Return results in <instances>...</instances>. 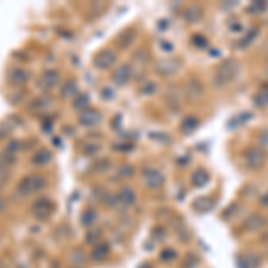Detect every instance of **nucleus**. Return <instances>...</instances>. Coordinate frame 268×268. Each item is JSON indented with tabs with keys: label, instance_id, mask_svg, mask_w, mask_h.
I'll return each instance as SVG.
<instances>
[{
	"label": "nucleus",
	"instance_id": "nucleus-1",
	"mask_svg": "<svg viewBox=\"0 0 268 268\" xmlns=\"http://www.w3.org/2000/svg\"><path fill=\"white\" fill-rule=\"evenodd\" d=\"M240 70H241V66H240V63L236 59H233V57H229V59L222 61L218 65V68H216V72H214V79H213V86L214 88H225L227 84H231L236 77H238Z\"/></svg>",
	"mask_w": 268,
	"mask_h": 268
},
{
	"label": "nucleus",
	"instance_id": "nucleus-2",
	"mask_svg": "<svg viewBox=\"0 0 268 268\" xmlns=\"http://www.w3.org/2000/svg\"><path fill=\"white\" fill-rule=\"evenodd\" d=\"M47 186V181H45L41 175H25L18 183V193L20 195H34L38 191Z\"/></svg>",
	"mask_w": 268,
	"mask_h": 268
},
{
	"label": "nucleus",
	"instance_id": "nucleus-3",
	"mask_svg": "<svg viewBox=\"0 0 268 268\" xmlns=\"http://www.w3.org/2000/svg\"><path fill=\"white\" fill-rule=\"evenodd\" d=\"M243 161L250 170H261L267 163V152L259 147H250L245 150Z\"/></svg>",
	"mask_w": 268,
	"mask_h": 268
},
{
	"label": "nucleus",
	"instance_id": "nucleus-4",
	"mask_svg": "<svg viewBox=\"0 0 268 268\" xmlns=\"http://www.w3.org/2000/svg\"><path fill=\"white\" fill-rule=\"evenodd\" d=\"M30 211L38 220H47L54 211V202L50 199H38L32 202L30 206Z\"/></svg>",
	"mask_w": 268,
	"mask_h": 268
},
{
	"label": "nucleus",
	"instance_id": "nucleus-5",
	"mask_svg": "<svg viewBox=\"0 0 268 268\" xmlns=\"http://www.w3.org/2000/svg\"><path fill=\"white\" fill-rule=\"evenodd\" d=\"M268 225V218L261 213H250L247 218L243 220V229L248 233H258V231H263Z\"/></svg>",
	"mask_w": 268,
	"mask_h": 268
},
{
	"label": "nucleus",
	"instance_id": "nucleus-6",
	"mask_svg": "<svg viewBox=\"0 0 268 268\" xmlns=\"http://www.w3.org/2000/svg\"><path fill=\"white\" fill-rule=\"evenodd\" d=\"M143 183L149 189H158L164 184V175L158 168H145L143 170Z\"/></svg>",
	"mask_w": 268,
	"mask_h": 268
},
{
	"label": "nucleus",
	"instance_id": "nucleus-7",
	"mask_svg": "<svg viewBox=\"0 0 268 268\" xmlns=\"http://www.w3.org/2000/svg\"><path fill=\"white\" fill-rule=\"evenodd\" d=\"M116 63V54L113 50H102L97 57H95V66L99 70H107Z\"/></svg>",
	"mask_w": 268,
	"mask_h": 268
},
{
	"label": "nucleus",
	"instance_id": "nucleus-8",
	"mask_svg": "<svg viewBox=\"0 0 268 268\" xmlns=\"http://www.w3.org/2000/svg\"><path fill=\"white\" fill-rule=\"evenodd\" d=\"M116 197H118V204L120 206H124V208H133L134 204H136V191H134L131 186L120 188Z\"/></svg>",
	"mask_w": 268,
	"mask_h": 268
},
{
	"label": "nucleus",
	"instance_id": "nucleus-9",
	"mask_svg": "<svg viewBox=\"0 0 268 268\" xmlns=\"http://www.w3.org/2000/svg\"><path fill=\"white\" fill-rule=\"evenodd\" d=\"M156 70L161 75H175L181 70V63L177 59H163L156 65Z\"/></svg>",
	"mask_w": 268,
	"mask_h": 268
},
{
	"label": "nucleus",
	"instance_id": "nucleus-10",
	"mask_svg": "<svg viewBox=\"0 0 268 268\" xmlns=\"http://www.w3.org/2000/svg\"><path fill=\"white\" fill-rule=\"evenodd\" d=\"M100 113L95 109H86L82 111V114L79 116V122L80 125H84V127H93V125H97L100 122Z\"/></svg>",
	"mask_w": 268,
	"mask_h": 268
},
{
	"label": "nucleus",
	"instance_id": "nucleus-11",
	"mask_svg": "<svg viewBox=\"0 0 268 268\" xmlns=\"http://www.w3.org/2000/svg\"><path fill=\"white\" fill-rule=\"evenodd\" d=\"M202 15H204L202 7H199V5H189L183 13V18L188 22V24H197V22L202 20Z\"/></svg>",
	"mask_w": 268,
	"mask_h": 268
},
{
	"label": "nucleus",
	"instance_id": "nucleus-12",
	"mask_svg": "<svg viewBox=\"0 0 268 268\" xmlns=\"http://www.w3.org/2000/svg\"><path fill=\"white\" fill-rule=\"evenodd\" d=\"M238 268H259V256L256 254H245V256H238L236 259Z\"/></svg>",
	"mask_w": 268,
	"mask_h": 268
},
{
	"label": "nucleus",
	"instance_id": "nucleus-13",
	"mask_svg": "<svg viewBox=\"0 0 268 268\" xmlns=\"http://www.w3.org/2000/svg\"><path fill=\"white\" fill-rule=\"evenodd\" d=\"M111 248L107 243H97L93 245V250H91V259L93 261H104V259L109 258Z\"/></svg>",
	"mask_w": 268,
	"mask_h": 268
},
{
	"label": "nucleus",
	"instance_id": "nucleus-14",
	"mask_svg": "<svg viewBox=\"0 0 268 268\" xmlns=\"http://www.w3.org/2000/svg\"><path fill=\"white\" fill-rule=\"evenodd\" d=\"M131 74H133V72H131V66L129 65H122L118 70H116V72H114L113 79H114L116 84H125V82H129Z\"/></svg>",
	"mask_w": 268,
	"mask_h": 268
},
{
	"label": "nucleus",
	"instance_id": "nucleus-15",
	"mask_svg": "<svg viewBox=\"0 0 268 268\" xmlns=\"http://www.w3.org/2000/svg\"><path fill=\"white\" fill-rule=\"evenodd\" d=\"M213 208H214V200L211 197H202V199H197L193 202V209L195 211H200V213H209Z\"/></svg>",
	"mask_w": 268,
	"mask_h": 268
},
{
	"label": "nucleus",
	"instance_id": "nucleus-16",
	"mask_svg": "<svg viewBox=\"0 0 268 268\" xmlns=\"http://www.w3.org/2000/svg\"><path fill=\"white\" fill-rule=\"evenodd\" d=\"M41 82L47 89H52L55 86L59 84V74L54 72V70H49V72H45L43 77H41Z\"/></svg>",
	"mask_w": 268,
	"mask_h": 268
},
{
	"label": "nucleus",
	"instance_id": "nucleus-17",
	"mask_svg": "<svg viewBox=\"0 0 268 268\" xmlns=\"http://www.w3.org/2000/svg\"><path fill=\"white\" fill-rule=\"evenodd\" d=\"M209 183V174L206 170H195L191 174V184L195 188H204Z\"/></svg>",
	"mask_w": 268,
	"mask_h": 268
},
{
	"label": "nucleus",
	"instance_id": "nucleus-18",
	"mask_svg": "<svg viewBox=\"0 0 268 268\" xmlns=\"http://www.w3.org/2000/svg\"><path fill=\"white\" fill-rule=\"evenodd\" d=\"M188 95H189V99H199V97H202L204 93V89H202V82H199L197 79H189L188 82Z\"/></svg>",
	"mask_w": 268,
	"mask_h": 268
},
{
	"label": "nucleus",
	"instance_id": "nucleus-19",
	"mask_svg": "<svg viewBox=\"0 0 268 268\" xmlns=\"http://www.w3.org/2000/svg\"><path fill=\"white\" fill-rule=\"evenodd\" d=\"M197 127H199V118L197 116H186L183 120V124H181V131L184 134H191L193 131H197Z\"/></svg>",
	"mask_w": 268,
	"mask_h": 268
},
{
	"label": "nucleus",
	"instance_id": "nucleus-20",
	"mask_svg": "<svg viewBox=\"0 0 268 268\" xmlns=\"http://www.w3.org/2000/svg\"><path fill=\"white\" fill-rule=\"evenodd\" d=\"M50 159H52V156H50L49 150L41 149L32 156V164H34V166H43V164L50 163Z\"/></svg>",
	"mask_w": 268,
	"mask_h": 268
},
{
	"label": "nucleus",
	"instance_id": "nucleus-21",
	"mask_svg": "<svg viewBox=\"0 0 268 268\" xmlns=\"http://www.w3.org/2000/svg\"><path fill=\"white\" fill-rule=\"evenodd\" d=\"M134 38H136V30L134 29H125V30H122V34L118 36V45L122 47V49H125L129 43H133L134 41Z\"/></svg>",
	"mask_w": 268,
	"mask_h": 268
},
{
	"label": "nucleus",
	"instance_id": "nucleus-22",
	"mask_svg": "<svg viewBox=\"0 0 268 268\" xmlns=\"http://www.w3.org/2000/svg\"><path fill=\"white\" fill-rule=\"evenodd\" d=\"M254 106L256 107H259V109H265L268 106V89H261V91H258V93L254 95L252 99Z\"/></svg>",
	"mask_w": 268,
	"mask_h": 268
},
{
	"label": "nucleus",
	"instance_id": "nucleus-23",
	"mask_svg": "<svg viewBox=\"0 0 268 268\" xmlns=\"http://www.w3.org/2000/svg\"><path fill=\"white\" fill-rule=\"evenodd\" d=\"M70 263H72V267L80 268L86 263V254L82 250H74V252L70 254Z\"/></svg>",
	"mask_w": 268,
	"mask_h": 268
},
{
	"label": "nucleus",
	"instance_id": "nucleus-24",
	"mask_svg": "<svg viewBox=\"0 0 268 268\" xmlns=\"http://www.w3.org/2000/svg\"><path fill=\"white\" fill-rule=\"evenodd\" d=\"M11 80H13L15 84H25V82L29 80V74H27L25 70H13V72H11Z\"/></svg>",
	"mask_w": 268,
	"mask_h": 268
},
{
	"label": "nucleus",
	"instance_id": "nucleus-25",
	"mask_svg": "<svg viewBox=\"0 0 268 268\" xmlns=\"http://www.w3.org/2000/svg\"><path fill=\"white\" fill-rule=\"evenodd\" d=\"M82 225L84 227H91L95 222H97V213H95L93 209H86L84 213H82V218H80Z\"/></svg>",
	"mask_w": 268,
	"mask_h": 268
},
{
	"label": "nucleus",
	"instance_id": "nucleus-26",
	"mask_svg": "<svg viewBox=\"0 0 268 268\" xmlns=\"http://www.w3.org/2000/svg\"><path fill=\"white\" fill-rule=\"evenodd\" d=\"M100 236H102V231H100V229H91V231H88L84 240H86V243L97 245L100 243Z\"/></svg>",
	"mask_w": 268,
	"mask_h": 268
},
{
	"label": "nucleus",
	"instance_id": "nucleus-27",
	"mask_svg": "<svg viewBox=\"0 0 268 268\" xmlns=\"http://www.w3.org/2000/svg\"><path fill=\"white\" fill-rule=\"evenodd\" d=\"M268 9V2H265V0H261V2H254V4L248 5V13H265V11Z\"/></svg>",
	"mask_w": 268,
	"mask_h": 268
},
{
	"label": "nucleus",
	"instance_id": "nucleus-28",
	"mask_svg": "<svg viewBox=\"0 0 268 268\" xmlns=\"http://www.w3.org/2000/svg\"><path fill=\"white\" fill-rule=\"evenodd\" d=\"M9 170L11 166H7L4 161H0V189H2V186H4V184L7 183V179H9Z\"/></svg>",
	"mask_w": 268,
	"mask_h": 268
},
{
	"label": "nucleus",
	"instance_id": "nucleus-29",
	"mask_svg": "<svg viewBox=\"0 0 268 268\" xmlns=\"http://www.w3.org/2000/svg\"><path fill=\"white\" fill-rule=\"evenodd\" d=\"M75 93H77V86H75V82H66L63 91H61V95H63L65 99H70V97Z\"/></svg>",
	"mask_w": 268,
	"mask_h": 268
},
{
	"label": "nucleus",
	"instance_id": "nucleus-30",
	"mask_svg": "<svg viewBox=\"0 0 268 268\" xmlns=\"http://www.w3.org/2000/svg\"><path fill=\"white\" fill-rule=\"evenodd\" d=\"M88 95H80V97H77L74 102V107L75 109H86L88 107Z\"/></svg>",
	"mask_w": 268,
	"mask_h": 268
},
{
	"label": "nucleus",
	"instance_id": "nucleus-31",
	"mask_svg": "<svg viewBox=\"0 0 268 268\" xmlns=\"http://www.w3.org/2000/svg\"><path fill=\"white\" fill-rule=\"evenodd\" d=\"M258 147L259 149H263V150H268V129H263L261 131V134H259V138H258Z\"/></svg>",
	"mask_w": 268,
	"mask_h": 268
},
{
	"label": "nucleus",
	"instance_id": "nucleus-32",
	"mask_svg": "<svg viewBox=\"0 0 268 268\" xmlns=\"http://www.w3.org/2000/svg\"><path fill=\"white\" fill-rule=\"evenodd\" d=\"M191 43H193L197 49H206V47H208V40H206L204 36H199V34H195L193 38H191Z\"/></svg>",
	"mask_w": 268,
	"mask_h": 268
},
{
	"label": "nucleus",
	"instance_id": "nucleus-33",
	"mask_svg": "<svg viewBox=\"0 0 268 268\" xmlns=\"http://www.w3.org/2000/svg\"><path fill=\"white\" fill-rule=\"evenodd\" d=\"M256 36H258V29H250V32L245 36V40H241L238 45H240V47H248V43H250V41L256 38Z\"/></svg>",
	"mask_w": 268,
	"mask_h": 268
},
{
	"label": "nucleus",
	"instance_id": "nucleus-34",
	"mask_svg": "<svg viewBox=\"0 0 268 268\" xmlns=\"http://www.w3.org/2000/svg\"><path fill=\"white\" fill-rule=\"evenodd\" d=\"M159 258H161V261H163V263H168V261H172V259L175 258V252L172 250V248H166V250H163V252H161V256H159Z\"/></svg>",
	"mask_w": 268,
	"mask_h": 268
},
{
	"label": "nucleus",
	"instance_id": "nucleus-35",
	"mask_svg": "<svg viewBox=\"0 0 268 268\" xmlns=\"http://www.w3.org/2000/svg\"><path fill=\"white\" fill-rule=\"evenodd\" d=\"M118 177H131V175L134 174V168L133 166H127V164H125V166H122V168L118 170Z\"/></svg>",
	"mask_w": 268,
	"mask_h": 268
},
{
	"label": "nucleus",
	"instance_id": "nucleus-36",
	"mask_svg": "<svg viewBox=\"0 0 268 268\" xmlns=\"http://www.w3.org/2000/svg\"><path fill=\"white\" fill-rule=\"evenodd\" d=\"M238 204H233V206H231V208H227L225 209V211H223V218H234L233 214L236 213V211H238Z\"/></svg>",
	"mask_w": 268,
	"mask_h": 268
},
{
	"label": "nucleus",
	"instance_id": "nucleus-37",
	"mask_svg": "<svg viewBox=\"0 0 268 268\" xmlns=\"http://www.w3.org/2000/svg\"><path fill=\"white\" fill-rule=\"evenodd\" d=\"M18 149H20V143H18V141H11L9 147L5 149V154L15 156V152H16V150H18Z\"/></svg>",
	"mask_w": 268,
	"mask_h": 268
},
{
	"label": "nucleus",
	"instance_id": "nucleus-38",
	"mask_svg": "<svg viewBox=\"0 0 268 268\" xmlns=\"http://www.w3.org/2000/svg\"><path fill=\"white\" fill-rule=\"evenodd\" d=\"M45 106H49V99H38V100H34L32 109H40V107H45Z\"/></svg>",
	"mask_w": 268,
	"mask_h": 268
},
{
	"label": "nucleus",
	"instance_id": "nucleus-39",
	"mask_svg": "<svg viewBox=\"0 0 268 268\" xmlns=\"http://www.w3.org/2000/svg\"><path fill=\"white\" fill-rule=\"evenodd\" d=\"M154 91H156V84H152V82H149V84L141 89V93H145V95H150V93H154Z\"/></svg>",
	"mask_w": 268,
	"mask_h": 268
},
{
	"label": "nucleus",
	"instance_id": "nucleus-40",
	"mask_svg": "<svg viewBox=\"0 0 268 268\" xmlns=\"http://www.w3.org/2000/svg\"><path fill=\"white\" fill-rule=\"evenodd\" d=\"M159 45H161V49L166 50V52H172V50H174V45L170 43V41H159Z\"/></svg>",
	"mask_w": 268,
	"mask_h": 268
},
{
	"label": "nucleus",
	"instance_id": "nucleus-41",
	"mask_svg": "<svg viewBox=\"0 0 268 268\" xmlns=\"http://www.w3.org/2000/svg\"><path fill=\"white\" fill-rule=\"evenodd\" d=\"M259 204H261L263 208H268V191L265 195H261V199H259Z\"/></svg>",
	"mask_w": 268,
	"mask_h": 268
},
{
	"label": "nucleus",
	"instance_id": "nucleus-42",
	"mask_svg": "<svg viewBox=\"0 0 268 268\" xmlns=\"http://www.w3.org/2000/svg\"><path fill=\"white\" fill-rule=\"evenodd\" d=\"M139 268H154L150 263H143V265H139Z\"/></svg>",
	"mask_w": 268,
	"mask_h": 268
},
{
	"label": "nucleus",
	"instance_id": "nucleus-43",
	"mask_svg": "<svg viewBox=\"0 0 268 268\" xmlns=\"http://www.w3.org/2000/svg\"><path fill=\"white\" fill-rule=\"evenodd\" d=\"M267 74H268V65H267Z\"/></svg>",
	"mask_w": 268,
	"mask_h": 268
},
{
	"label": "nucleus",
	"instance_id": "nucleus-44",
	"mask_svg": "<svg viewBox=\"0 0 268 268\" xmlns=\"http://www.w3.org/2000/svg\"><path fill=\"white\" fill-rule=\"evenodd\" d=\"M0 268H4V267H2V263H0Z\"/></svg>",
	"mask_w": 268,
	"mask_h": 268
}]
</instances>
